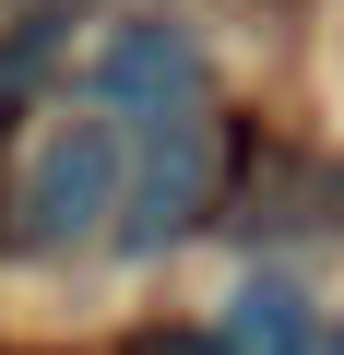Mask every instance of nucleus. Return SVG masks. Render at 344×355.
<instances>
[{
    "label": "nucleus",
    "instance_id": "nucleus-1",
    "mask_svg": "<svg viewBox=\"0 0 344 355\" xmlns=\"http://www.w3.org/2000/svg\"><path fill=\"white\" fill-rule=\"evenodd\" d=\"M119 190H131V142L119 119H48L0 190V237L24 261H60L83 237H119Z\"/></svg>",
    "mask_w": 344,
    "mask_h": 355
},
{
    "label": "nucleus",
    "instance_id": "nucleus-2",
    "mask_svg": "<svg viewBox=\"0 0 344 355\" xmlns=\"http://www.w3.org/2000/svg\"><path fill=\"white\" fill-rule=\"evenodd\" d=\"M214 178H226V130H214V107H166V119H142V142H131V190H119V249L190 237V225L214 214Z\"/></svg>",
    "mask_w": 344,
    "mask_h": 355
},
{
    "label": "nucleus",
    "instance_id": "nucleus-3",
    "mask_svg": "<svg viewBox=\"0 0 344 355\" xmlns=\"http://www.w3.org/2000/svg\"><path fill=\"white\" fill-rule=\"evenodd\" d=\"M95 95H107V107H131V119L202 107V48H190V24H166V12L107 24V48H95Z\"/></svg>",
    "mask_w": 344,
    "mask_h": 355
},
{
    "label": "nucleus",
    "instance_id": "nucleus-4",
    "mask_svg": "<svg viewBox=\"0 0 344 355\" xmlns=\"http://www.w3.org/2000/svg\"><path fill=\"white\" fill-rule=\"evenodd\" d=\"M226 355H309V296L285 284V272H261V284H238L226 296V331H214Z\"/></svg>",
    "mask_w": 344,
    "mask_h": 355
},
{
    "label": "nucleus",
    "instance_id": "nucleus-5",
    "mask_svg": "<svg viewBox=\"0 0 344 355\" xmlns=\"http://www.w3.org/2000/svg\"><path fill=\"white\" fill-rule=\"evenodd\" d=\"M48 48H60V12H24V24H0V130L24 119V95H36Z\"/></svg>",
    "mask_w": 344,
    "mask_h": 355
},
{
    "label": "nucleus",
    "instance_id": "nucleus-6",
    "mask_svg": "<svg viewBox=\"0 0 344 355\" xmlns=\"http://www.w3.org/2000/svg\"><path fill=\"white\" fill-rule=\"evenodd\" d=\"M131 355H226V343H214V331H142Z\"/></svg>",
    "mask_w": 344,
    "mask_h": 355
}]
</instances>
